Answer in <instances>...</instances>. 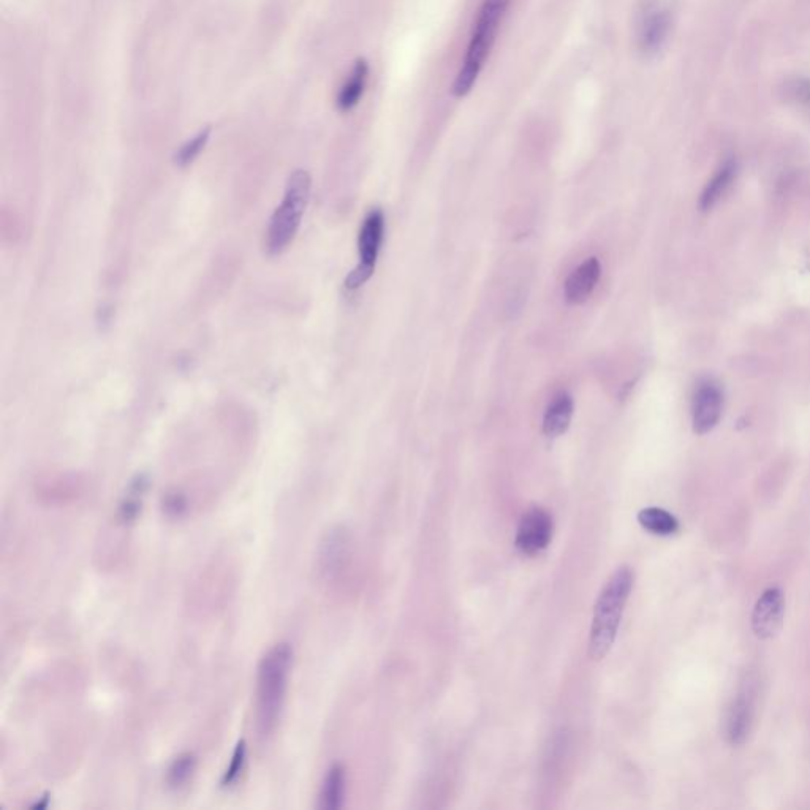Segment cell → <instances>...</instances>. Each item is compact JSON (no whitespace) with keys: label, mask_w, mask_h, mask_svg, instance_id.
<instances>
[{"label":"cell","mask_w":810,"mask_h":810,"mask_svg":"<svg viewBox=\"0 0 810 810\" xmlns=\"http://www.w3.org/2000/svg\"><path fill=\"white\" fill-rule=\"evenodd\" d=\"M292 665L293 649L288 643L274 644L258 662L255 722L263 739L273 736L281 723Z\"/></svg>","instance_id":"obj_1"},{"label":"cell","mask_w":810,"mask_h":810,"mask_svg":"<svg viewBox=\"0 0 810 810\" xmlns=\"http://www.w3.org/2000/svg\"><path fill=\"white\" fill-rule=\"evenodd\" d=\"M510 4L511 0H483L474 32H472L469 46H467L466 57H464L461 70L456 75L453 89H451L453 95L458 99L466 97L474 89L478 76L485 67L489 54L493 51L497 34L504 23Z\"/></svg>","instance_id":"obj_2"},{"label":"cell","mask_w":810,"mask_h":810,"mask_svg":"<svg viewBox=\"0 0 810 810\" xmlns=\"http://www.w3.org/2000/svg\"><path fill=\"white\" fill-rule=\"evenodd\" d=\"M633 580L632 568L621 567L613 573L605 589L600 592L599 600L595 603L589 640V655L592 660L605 659L613 648L625 605L632 592Z\"/></svg>","instance_id":"obj_3"},{"label":"cell","mask_w":810,"mask_h":810,"mask_svg":"<svg viewBox=\"0 0 810 810\" xmlns=\"http://www.w3.org/2000/svg\"><path fill=\"white\" fill-rule=\"evenodd\" d=\"M311 190V175L304 170L293 171L288 178L282 203L274 211L266 230L265 247L269 255L282 254L293 243L311 200Z\"/></svg>","instance_id":"obj_4"},{"label":"cell","mask_w":810,"mask_h":810,"mask_svg":"<svg viewBox=\"0 0 810 810\" xmlns=\"http://www.w3.org/2000/svg\"><path fill=\"white\" fill-rule=\"evenodd\" d=\"M678 0H643L635 19V42L641 56L654 59L673 35Z\"/></svg>","instance_id":"obj_5"},{"label":"cell","mask_w":810,"mask_h":810,"mask_svg":"<svg viewBox=\"0 0 810 810\" xmlns=\"http://www.w3.org/2000/svg\"><path fill=\"white\" fill-rule=\"evenodd\" d=\"M383 228H385V219H383V214L380 211H372L364 219L360 238H358L360 265L356 266L352 273L349 274V277L345 279V287L349 288V290L360 288L374 274L375 263H377L380 246H382Z\"/></svg>","instance_id":"obj_6"},{"label":"cell","mask_w":810,"mask_h":810,"mask_svg":"<svg viewBox=\"0 0 810 810\" xmlns=\"http://www.w3.org/2000/svg\"><path fill=\"white\" fill-rule=\"evenodd\" d=\"M553 537V519L543 508H532L519 523L516 546L527 556L540 553Z\"/></svg>","instance_id":"obj_7"},{"label":"cell","mask_w":810,"mask_h":810,"mask_svg":"<svg viewBox=\"0 0 810 810\" xmlns=\"http://www.w3.org/2000/svg\"><path fill=\"white\" fill-rule=\"evenodd\" d=\"M723 393L722 388L712 380H705L698 385L697 393L693 398L692 423L693 431L703 436L716 428L722 417Z\"/></svg>","instance_id":"obj_8"},{"label":"cell","mask_w":810,"mask_h":810,"mask_svg":"<svg viewBox=\"0 0 810 810\" xmlns=\"http://www.w3.org/2000/svg\"><path fill=\"white\" fill-rule=\"evenodd\" d=\"M785 599L777 587L761 594L752 614V629L761 640H769L779 633L784 624Z\"/></svg>","instance_id":"obj_9"},{"label":"cell","mask_w":810,"mask_h":810,"mask_svg":"<svg viewBox=\"0 0 810 810\" xmlns=\"http://www.w3.org/2000/svg\"><path fill=\"white\" fill-rule=\"evenodd\" d=\"M350 542L349 535L341 527L330 530L320 545L318 551V568L326 581L339 578L345 564L349 562Z\"/></svg>","instance_id":"obj_10"},{"label":"cell","mask_w":810,"mask_h":810,"mask_svg":"<svg viewBox=\"0 0 810 810\" xmlns=\"http://www.w3.org/2000/svg\"><path fill=\"white\" fill-rule=\"evenodd\" d=\"M602 268L597 258H587L565 282V298L570 304H583L599 282Z\"/></svg>","instance_id":"obj_11"},{"label":"cell","mask_w":810,"mask_h":810,"mask_svg":"<svg viewBox=\"0 0 810 810\" xmlns=\"http://www.w3.org/2000/svg\"><path fill=\"white\" fill-rule=\"evenodd\" d=\"M752 719H754L752 695L749 692L741 693L731 706L727 719V738L731 744H742L746 741Z\"/></svg>","instance_id":"obj_12"},{"label":"cell","mask_w":810,"mask_h":810,"mask_svg":"<svg viewBox=\"0 0 810 810\" xmlns=\"http://www.w3.org/2000/svg\"><path fill=\"white\" fill-rule=\"evenodd\" d=\"M738 162L735 159H727L720 165L716 175L706 184L700 198V208L709 211L725 197L730 187L733 186L736 176H738Z\"/></svg>","instance_id":"obj_13"},{"label":"cell","mask_w":810,"mask_h":810,"mask_svg":"<svg viewBox=\"0 0 810 810\" xmlns=\"http://www.w3.org/2000/svg\"><path fill=\"white\" fill-rule=\"evenodd\" d=\"M368 78V62L364 61V59H358L355 65H353L349 78L345 81L339 94H337L336 105L339 111L347 113V111L353 110V108L360 103L361 97H363L364 91H366Z\"/></svg>","instance_id":"obj_14"},{"label":"cell","mask_w":810,"mask_h":810,"mask_svg":"<svg viewBox=\"0 0 810 810\" xmlns=\"http://www.w3.org/2000/svg\"><path fill=\"white\" fill-rule=\"evenodd\" d=\"M149 488V478L146 475H137L130 481L127 493L122 497L121 504L116 510V521L121 526H132L137 523L138 516L141 515L143 499Z\"/></svg>","instance_id":"obj_15"},{"label":"cell","mask_w":810,"mask_h":810,"mask_svg":"<svg viewBox=\"0 0 810 810\" xmlns=\"http://www.w3.org/2000/svg\"><path fill=\"white\" fill-rule=\"evenodd\" d=\"M573 401L568 394H561L549 405L543 420V432L546 437H559L567 431L572 421Z\"/></svg>","instance_id":"obj_16"},{"label":"cell","mask_w":810,"mask_h":810,"mask_svg":"<svg viewBox=\"0 0 810 810\" xmlns=\"http://www.w3.org/2000/svg\"><path fill=\"white\" fill-rule=\"evenodd\" d=\"M345 784H347V777H345L344 766H331L323 780L318 807L323 810L341 809L344 806Z\"/></svg>","instance_id":"obj_17"},{"label":"cell","mask_w":810,"mask_h":810,"mask_svg":"<svg viewBox=\"0 0 810 810\" xmlns=\"http://www.w3.org/2000/svg\"><path fill=\"white\" fill-rule=\"evenodd\" d=\"M638 523L651 534L662 535V537L676 534L679 529L678 519L662 508H644L638 515Z\"/></svg>","instance_id":"obj_18"},{"label":"cell","mask_w":810,"mask_h":810,"mask_svg":"<svg viewBox=\"0 0 810 810\" xmlns=\"http://www.w3.org/2000/svg\"><path fill=\"white\" fill-rule=\"evenodd\" d=\"M197 771V757L192 752H184L171 761L167 771V785L171 790H181L189 784Z\"/></svg>","instance_id":"obj_19"},{"label":"cell","mask_w":810,"mask_h":810,"mask_svg":"<svg viewBox=\"0 0 810 810\" xmlns=\"http://www.w3.org/2000/svg\"><path fill=\"white\" fill-rule=\"evenodd\" d=\"M209 138H211V127H206V129L200 130L192 140L182 144L181 149L176 152V165L184 168L189 167L190 163H194L201 152L205 151Z\"/></svg>","instance_id":"obj_20"},{"label":"cell","mask_w":810,"mask_h":810,"mask_svg":"<svg viewBox=\"0 0 810 810\" xmlns=\"http://www.w3.org/2000/svg\"><path fill=\"white\" fill-rule=\"evenodd\" d=\"M247 763V744L244 739L236 744L233 755H231L230 765L225 769L224 776L220 779V787L231 788L238 784V780L243 776Z\"/></svg>","instance_id":"obj_21"},{"label":"cell","mask_w":810,"mask_h":810,"mask_svg":"<svg viewBox=\"0 0 810 810\" xmlns=\"http://www.w3.org/2000/svg\"><path fill=\"white\" fill-rule=\"evenodd\" d=\"M163 511L168 518L178 519L187 515L189 500L181 493H168L163 497Z\"/></svg>","instance_id":"obj_22"},{"label":"cell","mask_w":810,"mask_h":810,"mask_svg":"<svg viewBox=\"0 0 810 810\" xmlns=\"http://www.w3.org/2000/svg\"><path fill=\"white\" fill-rule=\"evenodd\" d=\"M51 799L50 795H43L42 798L37 799L34 804H31V809L34 810H45L46 807L50 806Z\"/></svg>","instance_id":"obj_23"}]
</instances>
